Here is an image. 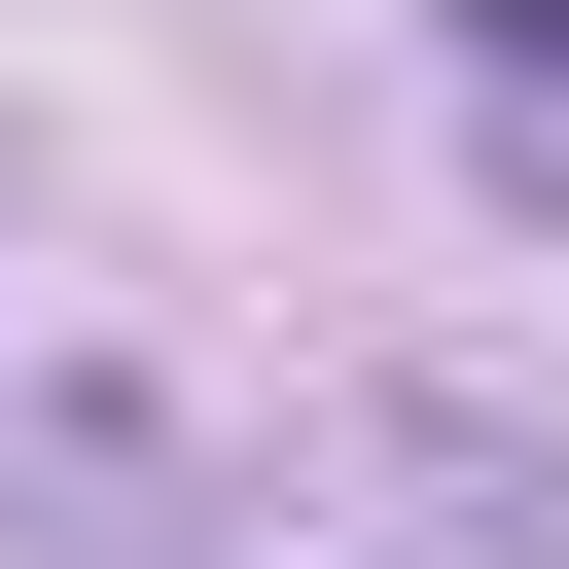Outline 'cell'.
Wrapping results in <instances>:
<instances>
[{
  "instance_id": "6da1fadb",
  "label": "cell",
  "mask_w": 569,
  "mask_h": 569,
  "mask_svg": "<svg viewBox=\"0 0 569 569\" xmlns=\"http://www.w3.org/2000/svg\"><path fill=\"white\" fill-rule=\"evenodd\" d=\"M462 107H498V142H569V0H462Z\"/></svg>"
}]
</instances>
